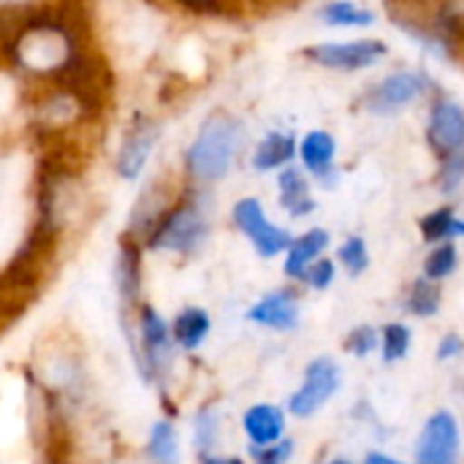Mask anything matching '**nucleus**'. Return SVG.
Wrapping results in <instances>:
<instances>
[{"label": "nucleus", "instance_id": "nucleus-1", "mask_svg": "<svg viewBox=\"0 0 464 464\" xmlns=\"http://www.w3.org/2000/svg\"><path fill=\"white\" fill-rule=\"evenodd\" d=\"M11 52L24 71L41 76L71 71L79 60L76 41L60 19H22L11 35Z\"/></svg>", "mask_w": 464, "mask_h": 464}, {"label": "nucleus", "instance_id": "nucleus-2", "mask_svg": "<svg viewBox=\"0 0 464 464\" xmlns=\"http://www.w3.org/2000/svg\"><path fill=\"white\" fill-rule=\"evenodd\" d=\"M237 147H239V125L228 114H212L201 125L198 136L188 150V171L196 179L215 182L231 169Z\"/></svg>", "mask_w": 464, "mask_h": 464}, {"label": "nucleus", "instance_id": "nucleus-3", "mask_svg": "<svg viewBox=\"0 0 464 464\" xmlns=\"http://www.w3.org/2000/svg\"><path fill=\"white\" fill-rule=\"evenodd\" d=\"M207 237V218L196 201H182L174 209H169L160 223L152 228L150 247L169 250V253H190L196 250Z\"/></svg>", "mask_w": 464, "mask_h": 464}, {"label": "nucleus", "instance_id": "nucleus-4", "mask_svg": "<svg viewBox=\"0 0 464 464\" xmlns=\"http://www.w3.org/2000/svg\"><path fill=\"white\" fill-rule=\"evenodd\" d=\"M337 389H340V367H337L332 359H315V362L307 367L304 383H302V389L291 397L288 408H291L294 416L307 419V416L318 413V411L334 397Z\"/></svg>", "mask_w": 464, "mask_h": 464}, {"label": "nucleus", "instance_id": "nucleus-5", "mask_svg": "<svg viewBox=\"0 0 464 464\" xmlns=\"http://www.w3.org/2000/svg\"><path fill=\"white\" fill-rule=\"evenodd\" d=\"M234 223L264 258H272L291 245V234L283 231L280 226L269 223V218L264 215V209L256 198H245L234 207Z\"/></svg>", "mask_w": 464, "mask_h": 464}, {"label": "nucleus", "instance_id": "nucleus-6", "mask_svg": "<svg viewBox=\"0 0 464 464\" xmlns=\"http://www.w3.org/2000/svg\"><path fill=\"white\" fill-rule=\"evenodd\" d=\"M459 454V427L451 413L440 411L435 413L416 446L419 464H457Z\"/></svg>", "mask_w": 464, "mask_h": 464}, {"label": "nucleus", "instance_id": "nucleus-7", "mask_svg": "<svg viewBox=\"0 0 464 464\" xmlns=\"http://www.w3.org/2000/svg\"><path fill=\"white\" fill-rule=\"evenodd\" d=\"M383 54L386 46L381 41H345V44H321L315 49H307V57H313L326 68H340V71L367 68Z\"/></svg>", "mask_w": 464, "mask_h": 464}, {"label": "nucleus", "instance_id": "nucleus-8", "mask_svg": "<svg viewBox=\"0 0 464 464\" xmlns=\"http://www.w3.org/2000/svg\"><path fill=\"white\" fill-rule=\"evenodd\" d=\"M158 136H160V130L150 120H139L136 125L128 128V133L120 144V152H117V174L122 179H136L144 171V166L158 144Z\"/></svg>", "mask_w": 464, "mask_h": 464}, {"label": "nucleus", "instance_id": "nucleus-9", "mask_svg": "<svg viewBox=\"0 0 464 464\" xmlns=\"http://www.w3.org/2000/svg\"><path fill=\"white\" fill-rule=\"evenodd\" d=\"M139 334H141V353H144L150 372H166L171 362V329L152 307L141 310Z\"/></svg>", "mask_w": 464, "mask_h": 464}, {"label": "nucleus", "instance_id": "nucleus-10", "mask_svg": "<svg viewBox=\"0 0 464 464\" xmlns=\"http://www.w3.org/2000/svg\"><path fill=\"white\" fill-rule=\"evenodd\" d=\"M424 92V79L411 71H400L386 76L372 92H370V109L372 111H394L400 106L413 103Z\"/></svg>", "mask_w": 464, "mask_h": 464}, {"label": "nucleus", "instance_id": "nucleus-11", "mask_svg": "<svg viewBox=\"0 0 464 464\" xmlns=\"http://www.w3.org/2000/svg\"><path fill=\"white\" fill-rule=\"evenodd\" d=\"M430 141L438 152L457 155L464 147V111L451 103L443 101L435 106L432 120H430Z\"/></svg>", "mask_w": 464, "mask_h": 464}, {"label": "nucleus", "instance_id": "nucleus-12", "mask_svg": "<svg viewBox=\"0 0 464 464\" xmlns=\"http://www.w3.org/2000/svg\"><path fill=\"white\" fill-rule=\"evenodd\" d=\"M242 427H245L253 446L269 449V446H277V440H280V435L285 430V419L275 405H253L245 413Z\"/></svg>", "mask_w": 464, "mask_h": 464}, {"label": "nucleus", "instance_id": "nucleus-13", "mask_svg": "<svg viewBox=\"0 0 464 464\" xmlns=\"http://www.w3.org/2000/svg\"><path fill=\"white\" fill-rule=\"evenodd\" d=\"M250 321L261 324V326H269V329H294L296 321H299V307L294 302L291 294L285 291H275L269 296H264L250 313H247Z\"/></svg>", "mask_w": 464, "mask_h": 464}, {"label": "nucleus", "instance_id": "nucleus-14", "mask_svg": "<svg viewBox=\"0 0 464 464\" xmlns=\"http://www.w3.org/2000/svg\"><path fill=\"white\" fill-rule=\"evenodd\" d=\"M329 245V234L324 228H313L304 237H299L291 250H288V261H285V275L288 277H304L307 266L324 253V247Z\"/></svg>", "mask_w": 464, "mask_h": 464}, {"label": "nucleus", "instance_id": "nucleus-15", "mask_svg": "<svg viewBox=\"0 0 464 464\" xmlns=\"http://www.w3.org/2000/svg\"><path fill=\"white\" fill-rule=\"evenodd\" d=\"M280 190H283V207H285L291 215L302 218V215H307V212L315 209V201H313V196H310V185H307V179H304L302 171L285 169V171L280 174Z\"/></svg>", "mask_w": 464, "mask_h": 464}, {"label": "nucleus", "instance_id": "nucleus-16", "mask_svg": "<svg viewBox=\"0 0 464 464\" xmlns=\"http://www.w3.org/2000/svg\"><path fill=\"white\" fill-rule=\"evenodd\" d=\"M147 459L152 464H179V438L169 421H155L147 438Z\"/></svg>", "mask_w": 464, "mask_h": 464}, {"label": "nucleus", "instance_id": "nucleus-17", "mask_svg": "<svg viewBox=\"0 0 464 464\" xmlns=\"http://www.w3.org/2000/svg\"><path fill=\"white\" fill-rule=\"evenodd\" d=\"M207 334H209V315L204 310H196V307L179 313L177 321H174V326H171V337L185 351H196L204 343Z\"/></svg>", "mask_w": 464, "mask_h": 464}, {"label": "nucleus", "instance_id": "nucleus-18", "mask_svg": "<svg viewBox=\"0 0 464 464\" xmlns=\"http://www.w3.org/2000/svg\"><path fill=\"white\" fill-rule=\"evenodd\" d=\"M302 160L315 177L329 174V166L334 160V139L324 130H313L302 141Z\"/></svg>", "mask_w": 464, "mask_h": 464}, {"label": "nucleus", "instance_id": "nucleus-19", "mask_svg": "<svg viewBox=\"0 0 464 464\" xmlns=\"http://www.w3.org/2000/svg\"><path fill=\"white\" fill-rule=\"evenodd\" d=\"M291 155H294V136L275 130V133L264 136V141L258 144V150L253 155V166L258 171H269V169H277L285 160H291Z\"/></svg>", "mask_w": 464, "mask_h": 464}, {"label": "nucleus", "instance_id": "nucleus-20", "mask_svg": "<svg viewBox=\"0 0 464 464\" xmlns=\"http://www.w3.org/2000/svg\"><path fill=\"white\" fill-rule=\"evenodd\" d=\"M321 16L329 22V24H340V27H367L375 22V14L370 8H362V5H353V3H329L321 8Z\"/></svg>", "mask_w": 464, "mask_h": 464}, {"label": "nucleus", "instance_id": "nucleus-21", "mask_svg": "<svg viewBox=\"0 0 464 464\" xmlns=\"http://www.w3.org/2000/svg\"><path fill=\"white\" fill-rule=\"evenodd\" d=\"M421 231L427 237V242H443V239H451V237H462L464 223L457 220L454 209H438L432 215H427L421 220Z\"/></svg>", "mask_w": 464, "mask_h": 464}, {"label": "nucleus", "instance_id": "nucleus-22", "mask_svg": "<svg viewBox=\"0 0 464 464\" xmlns=\"http://www.w3.org/2000/svg\"><path fill=\"white\" fill-rule=\"evenodd\" d=\"M117 280H120L122 296L128 302H133V296L139 294V256H136L130 242L122 247V256H120V264H117Z\"/></svg>", "mask_w": 464, "mask_h": 464}, {"label": "nucleus", "instance_id": "nucleus-23", "mask_svg": "<svg viewBox=\"0 0 464 464\" xmlns=\"http://www.w3.org/2000/svg\"><path fill=\"white\" fill-rule=\"evenodd\" d=\"M408 304H411V313H416V315H435L440 307V285L427 277L419 280L411 291Z\"/></svg>", "mask_w": 464, "mask_h": 464}, {"label": "nucleus", "instance_id": "nucleus-24", "mask_svg": "<svg viewBox=\"0 0 464 464\" xmlns=\"http://www.w3.org/2000/svg\"><path fill=\"white\" fill-rule=\"evenodd\" d=\"M454 266H457V250H454L451 242H446L427 258V266H424L427 280H443V277H449L454 272Z\"/></svg>", "mask_w": 464, "mask_h": 464}, {"label": "nucleus", "instance_id": "nucleus-25", "mask_svg": "<svg viewBox=\"0 0 464 464\" xmlns=\"http://www.w3.org/2000/svg\"><path fill=\"white\" fill-rule=\"evenodd\" d=\"M411 348V332L402 324H389L383 332V356L386 362H397L408 353Z\"/></svg>", "mask_w": 464, "mask_h": 464}, {"label": "nucleus", "instance_id": "nucleus-26", "mask_svg": "<svg viewBox=\"0 0 464 464\" xmlns=\"http://www.w3.org/2000/svg\"><path fill=\"white\" fill-rule=\"evenodd\" d=\"M340 261L345 264V269L351 275H362L370 264V256H367V245L364 239L359 237H351L343 247H340Z\"/></svg>", "mask_w": 464, "mask_h": 464}, {"label": "nucleus", "instance_id": "nucleus-27", "mask_svg": "<svg viewBox=\"0 0 464 464\" xmlns=\"http://www.w3.org/2000/svg\"><path fill=\"white\" fill-rule=\"evenodd\" d=\"M218 435V416L212 411H201L198 419H196V446L201 451V457L209 454V449L215 446V438Z\"/></svg>", "mask_w": 464, "mask_h": 464}, {"label": "nucleus", "instance_id": "nucleus-28", "mask_svg": "<svg viewBox=\"0 0 464 464\" xmlns=\"http://www.w3.org/2000/svg\"><path fill=\"white\" fill-rule=\"evenodd\" d=\"M345 348H348L351 353H356V356H367L370 351L378 348V332H375L372 326H359V329H353V332L348 334Z\"/></svg>", "mask_w": 464, "mask_h": 464}, {"label": "nucleus", "instance_id": "nucleus-29", "mask_svg": "<svg viewBox=\"0 0 464 464\" xmlns=\"http://www.w3.org/2000/svg\"><path fill=\"white\" fill-rule=\"evenodd\" d=\"M291 454H294L291 443H277V446L256 451V464H288Z\"/></svg>", "mask_w": 464, "mask_h": 464}, {"label": "nucleus", "instance_id": "nucleus-30", "mask_svg": "<svg viewBox=\"0 0 464 464\" xmlns=\"http://www.w3.org/2000/svg\"><path fill=\"white\" fill-rule=\"evenodd\" d=\"M307 280H310V285H315V288H326V285L334 280V264H332V261H315L313 269L307 272Z\"/></svg>", "mask_w": 464, "mask_h": 464}, {"label": "nucleus", "instance_id": "nucleus-31", "mask_svg": "<svg viewBox=\"0 0 464 464\" xmlns=\"http://www.w3.org/2000/svg\"><path fill=\"white\" fill-rule=\"evenodd\" d=\"M462 177H464V155H454V158L449 160L446 171H443V188H449V190H451Z\"/></svg>", "mask_w": 464, "mask_h": 464}, {"label": "nucleus", "instance_id": "nucleus-32", "mask_svg": "<svg viewBox=\"0 0 464 464\" xmlns=\"http://www.w3.org/2000/svg\"><path fill=\"white\" fill-rule=\"evenodd\" d=\"M459 351H462V340L451 334V337H446V340L440 343V353H438V356H440V359H449V356H457Z\"/></svg>", "mask_w": 464, "mask_h": 464}, {"label": "nucleus", "instance_id": "nucleus-33", "mask_svg": "<svg viewBox=\"0 0 464 464\" xmlns=\"http://www.w3.org/2000/svg\"><path fill=\"white\" fill-rule=\"evenodd\" d=\"M201 464H242V459H234V457H212V454H207V457H201Z\"/></svg>", "mask_w": 464, "mask_h": 464}, {"label": "nucleus", "instance_id": "nucleus-34", "mask_svg": "<svg viewBox=\"0 0 464 464\" xmlns=\"http://www.w3.org/2000/svg\"><path fill=\"white\" fill-rule=\"evenodd\" d=\"M364 464H402V462H397V459H392V457H386V454H370Z\"/></svg>", "mask_w": 464, "mask_h": 464}, {"label": "nucleus", "instance_id": "nucleus-35", "mask_svg": "<svg viewBox=\"0 0 464 464\" xmlns=\"http://www.w3.org/2000/svg\"><path fill=\"white\" fill-rule=\"evenodd\" d=\"M332 464H351V462H348V459H334Z\"/></svg>", "mask_w": 464, "mask_h": 464}]
</instances>
